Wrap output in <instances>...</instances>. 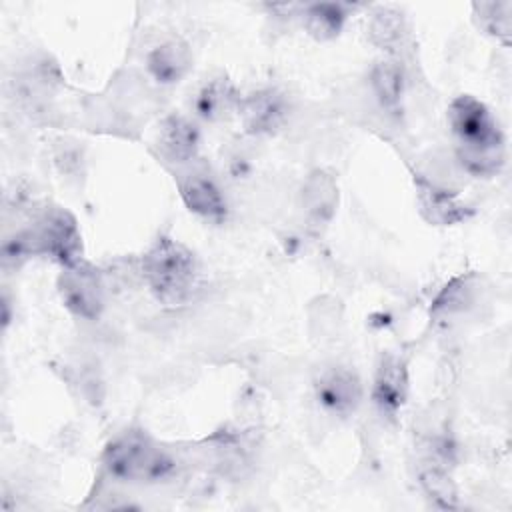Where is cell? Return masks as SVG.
I'll return each mask as SVG.
<instances>
[{
	"mask_svg": "<svg viewBox=\"0 0 512 512\" xmlns=\"http://www.w3.org/2000/svg\"><path fill=\"white\" fill-rule=\"evenodd\" d=\"M448 126L456 138V158L476 178L496 176L506 162L504 134L488 106L470 94L448 106Z\"/></svg>",
	"mask_w": 512,
	"mask_h": 512,
	"instance_id": "cell-1",
	"label": "cell"
},
{
	"mask_svg": "<svg viewBox=\"0 0 512 512\" xmlns=\"http://www.w3.org/2000/svg\"><path fill=\"white\" fill-rule=\"evenodd\" d=\"M142 278L152 296L166 308L194 300L200 288V266L194 252L172 236H158L140 260Z\"/></svg>",
	"mask_w": 512,
	"mask_h": 512,
	"instance_id": "cell-2",
	"label": "cell"
},
{
	"mask_svg": "<svg viewBox=\"0 0 512 512\" xmlns=\"http://www.w3.org/2000/svg\"><path fill=\"white\" fill-rule=\"evenodd\" d=\"M106 472L120 482H160L168 478L176 462L174 458L144 430L130 428L114 436L102 454Z\"/></svg>",
	"mask_w": 512,
	"mask_h": 512,
	"instance_id": "cell-3",
	"label": "cell"
},
{
	"mask_svg": "<svg viewBox=\"0 0 512 512\" xmlns=\"http://www.w3.org/2000/svg\"><path fill=\"white\" fill-rule=\"evenodd\" d=\"M26 230L36 256H48L62 268L82 260V234L66 208L46 206Z\"/></svg>",
	"mask_w": 512,
	"mask_h": 512,
	"instance_id": "cell-4",
	"label": "cell"
},
{
	"mask_svg": "<svg viewBox=\"0 0 512 512\" xmlns=\"http://www.w3.org/2000/svg\"><path fill=\"white\" fill-rule=\"evenodd\" d=\"M58 292L64 306L78 318L96 320L104 310V282L90 262L78 260L62 268L58 276Z\"/></svg>",
	"mask_w": 512,
	"mask_h": 512,
	"instance_id": "cell-5",
	"label": "cell"
},
{
	"mask_svg": "<svg viewBox=\"0 0 512 512\" xmlns=\"http://www.w3.org/2000/svg\"><path fill=\"white\" fill-rule=\"evenodd\" d=\"M244 132L252 136L276 134L288 118V102L276 88H260L240 96L238 112Z\"/></svg>",
	"mask_w": 512,
	"mask_h": 512,
	"instance_id": "cell-6",
	"label": "cell"
},
{
	"mask_svg": "<svg viewBox=\"0 0 512 512\" xmlns=\"http://www.w3.org/2000/svg\"><path fill=\"white\" fill-rule=\"evenodd\" d=\"M408 366L400 354L386 352L380 356L374 382H372V402L380 416L396 418L408 400Z\"/></svg>",
	"mask_w": 512,
	"mask_h": 512,
	"instance_id": "cell-7",
	"label": "cell"
},
{
	"mask_svg": "<svg viewBox=\"0 0 512 512\" xmlns=\"http://www.w3.org/2000/svg\"><path fill=\"white\" fill-rule=\"evenodd\" d=\"M314 394L326 412L348 416L362 402V382L354 370L346 366H330L316 378Z\"/></svg>",
	"mask_w": 512,
	"mask_h": 512,
	"instance_id": "cell-8",
	"label": "cell"
},
{
	"mask_svg": "<svg viewBox=\"0 0 512 512\" xmlns=\"http://www.w3.org/2000/svg\"><path fill=\"white\" fill-rule=\"evenodd\" d=\"M414 188L418 210L432 226H454L472 216V208L462 202L456 192L446 190L424 176H414Z\"/></svg>",
	"mask_w": 512,
	"mask_h": 512,
	"instance_id": "cell-9",
	"label": "cell"
},
{
	"mask_svg": "<svg viewBox=\"0 0 512 512\" xmlns=\"http://www.w3.org/2000/svg\"><path fill=\"white\" fill-rule=\"evenodd\" d=\"M178 190L184 206L206 220L220 222L226 218L228 206L218 182L204 170H186L178 178Z\"/></svg>",
	"mask_w": 512,
	"mask_h": 512,
	"instance_id": "cell-10",
	"label": "cell"
},
{
	"mask_svg": "<svg viewBox=\"0 0 512 512\" xmlns=\"http://www.w3.org/2000/svg\"><path fill=\"white\" fill-rule=\"evenodd\" d=\"M338 206V184L326 170H314L308 174L302 186V208L308 230L320 234L334 218Z\"/></svg>",
	"mask_w": 512,
	"mask_h": 512,
	"instance_id": "cell-11",
	"label": "cell"
},
{
	"mask_svg": "<svg viewBox=\"0 0 512 512\" xmlns=\"http://www.w3.org/2000/svg\"><path fill=\"white\" fill-rule=\"evenodd\" d=\"M156 146L160 156L172 164H188L198 156L200 132L198 126L180 114H170L160 122Z\"/></svg>",
	"mask_w": 512,
	"mask_h": 512,
	"instance_id": "cell-12",
	"label": "cell"
},
{
	"mask_svg": "<svg viewBox=\"0 0 512 512\" xmlns=\"http://www.w3.org/2000/svg\"><path fill=\"white\" fill-rule=\"evenodd\" d=\"M192 68V50L182 40H166L146 54V70L160 86L178 84Z\"/></svg>",
	"mask_w": 512,
	"mask_h": 512,
	"instance_id": "cell-13",
	"label": "cell"
},
{
	"mask_svg": "<svg viewBox=\"0 0 512 512\" xmlns=\"http://www.w3.org/2000/svg\"><path fill=\"white\" fill-rule=\"evenodd\" d=\"M240 94L226 74H218L202 84L194 96V112L206 122H222L238 112Z\"/></svg>",
	"mask_w": 512,
	"mask_h": 512,
	"instance_id": "cell-14",
	"label": "cell"
},
{
	"mask_svg": "<svg viewBox=\"0 0 512 512\" xmlns=\"http://www.w3.org/2000/svg\"><path fill=\"white\" fill-rule=\"evenodd\" d=\"M346 18L348 6L340 2H314L302 8L304 30L320 42L336 38L344 28Z\"/></svg>",
	"mask_w": 512,
	"mask_h": 512,
	"instance_id": "cell-15",
	"label": "cell"
},
{
	"mask_svg": "<svg viewBox=\"0 0 512 512\" xmlns=\"http://www.w3.org/2000/svg\"><path fill=\"white\" fill-rule=\"evenodd\" d=\"M370 86L382 108L394 112L404 96V68L394 58L378 60L370 72Z\"/></svg>",
	"mask_w": 512,
	"mask_h": 512,
	"instance_id": "cell-16",
	"label": "cell"
},
{
	"mask_svg": "<svg viewBox=\"0 0 512 512\" xmlns=\"http://www.w3.org/2000/svg\"><path fill=\"white\" fill-rule=\"evenodd\" d=\"M368 36L374 46L386 52H396L406 38V18L392 6H380L368 22Z\"/></svg>",
	"mask_w": 512,
	"mask_h": 512,
	"instance_id": "cell-17",
	"label": "cell"
},
{
	"mask_svg": "<svg viewBox=\"0 0 512 512\" xmlns=\"http://www.w3.org/2000/svg\"><path fill=\"white\" fill-rule=\"evenodd\" d=\"M420 486L424 494L430 498V502L442 510H452L458 508V490L448 474V470L438 462V460H428L422 464L420 472Z\"/></svg>",
	"mask_w": 512,
	"mask_h": 512,
	"instance_id": "cell-18",
	"label": "cell"
},
{
	"mask_svg": "<svg viewBox=\"0 0 512 512\" xmlns=\"http://www.w3.org/2000/svg\"><path fill=\"white\" fill-rule=\"evenodd\" d=\"M474 20L480 30L500 40L504 46L510 44L512 34V4L510 2H476L472 4Z\"/></svg>",
	"mask_w": 512,
	"mask_h": 512,
	"instance_id": "cell-19",
	"label": "cell"
}]
</instances>
